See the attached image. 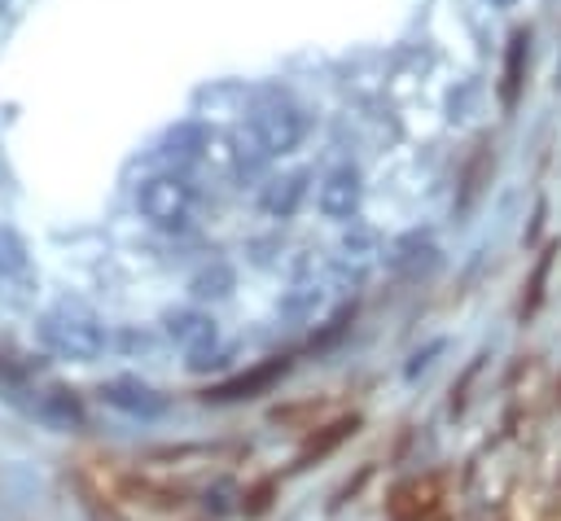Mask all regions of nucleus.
Segmentation results:
<instances>
[{"mask_svg":"<svg viewBox=\"0 0 561 521\" xmlns=\"http://www.w3.org/2000/svg\"><path fill=\"white\" fill-rule=\"evenodd\" d=\"M39 341L44 350H53L57 359H70V363H92L105 355L110 346V333L101 324V315L83 302H70L61 298L57 306H48L39 315Z\"/></svg>","mask_w":561,"mask_h":521,"instance_id":"obj_1","label":"nucleus"},{"mask_svg":"<svg viewBox=\"0 0 561 521\" xmlns=\"http://www.w3.org/2000/svg\"><path fill=\"white\" fill-rule=\"evenodd\" d=\"M136 210L145 215V223H153L158 232H184L193 223L197 210V193L184 175L175 171H158L136 188Z\"/></svg>","mask_w":561,"mask_h":521,"instance_id":"obj_2","label":"nucleus"},{"mask_svg":"<svg viewBox=\"0 0 561 521\" xmlns=\"http://www.w3.org/2000/svg\"><path fill=\"white\" fill-rule=\"evenodd\" d=\"M162 333H167L171 346H180V350L193 359V368L219 346V324H215V315L202 311V306H175V311H167V315H162Z\"/></svg>","mask_w":561,"mask_h":521,"instance_id":"obj_3","label":"nucleus"},{"mask_svg":"<svg viewBox=\"0 0 561 521\" xmlns=\"http://www.w3.org/2000/svg\"><path fill=\"white\" fill-rule=\"evenodd\" d=\"M250 131L259 136V144L267 149V158H276V153H289V149L302 144V136H307V118H302L298 105H289V101H272V105H263V109L254 114Z\"/></svg>","mask_w":561,"mask_h":521,"instance_id":"obj_4","label":"nucleus"},{"mask_svg":"<svg viewBox=\"0 0 561 521\" xmlns=\"http://www.w3.org/2000/svg\"><path fill=\"white\" fill-rule=\"evenodd\" d=\"M359 201H364V180H359V166H355V162H337L333 171L320 175V184H316V206H320L324 219L346 223V219L359 215Z\"/></svg>","mask_w":561,"mask_h":521,"instance_id":"obj_5","label":"nucleus"},{"mask_svg":"<svg viewBox=\"0 0 561 521\" xmlns=\"http://www.w3.org/2000/svg\"><path fill=\"white\" fill-rule=\"evenodd\" d=\"M377 254H381L377 232L364 228V223H351L346 236L337 241V254H333V263H329V276H333L342 289H355V285L368 276V267L377 263Z\"/></svg>","mask_w":561,"mask_h":521,"instance_id":"obj_6","label":"nucleus"},{"mask_svg":"<svg viewBox=\"0 0 561 521\" xmlns=\"http://www.w3.org/2000/svg\"><path fill=\"white\" fill-rule=\"evenodd\" d=\"M324 298H329V280L316 271L311 258H298L294 280H289V289L280 293V315L294 320V324H307V320H316V315L324 311Z\"/></svg>","mask_w":561,"mask_h":521,"instance_id":"obj_7","label":"nucleus"},{"mask_svg":"<svg viewBox=\"0 0 561 521\" xmlns=\"http://www.w3.org/2000/svg\"><path fill=\"white\" fill-rule=\"evenodd\" d=\"M101 398H105L114 412L131 416V420H158V416L167 412V398H162L149 381H140V377H114V381H105Z\"/></svg>","mask_w":561,"mask_h":521,"instance_id":"obj_8","label":"nucleus"},{"mask_svg":"<svg viewBox=\"0 0 561 521\" xmlns=\"http://www.w3.org/2000/svg\"><path fill=\"white\" fill-rule=\"evenodd\" d=\"M35 412L53 429H79L83 425V407H79V398L70 390H44L39 403H35Z\"/></svg>","mask_w":561,"mask_h":521,"instance_id":"obj_9","label":"nucleus"},{"mask_svg":"<svg viewBox=\"0 0 561 521\" xmlns=\"http://www.w3.org/2000/svg\"><path fill=\"white\" fill-rule=\"evenodd\" d=\"M526 53H530V35L517 31L513 44H508V57H504V88H500L504 109H513L517 96H522V83H526Z\"/></svg>","mask_w":561,"mask_h":521,"instance_id":"obj_10","label":"nucleus"},{"mask_svg":"<svg viewBox=\"0 0 561 521\" xmlns=\"http://www.w3.org/2000/svg\"><path fill=\"white\" fill-rule=\"evenodd\" d=\"M232 285H237V271H232L224 258L206 263V267H202V271H193V280H188V289H193V298H197V302H206V298H228V293H232Z\"/></svg>","mask_w":561,"mask_h":521,"instance_id":"obj_11","label":"nucleus"},{"mask_svg":"<svg viewBox=\"0 0 561 521\" xmlns=\"http://www.w3.org/2000/svg\"><path fill=\"white\" fill-rule=\"evenodd\" d=\"M302 197H307V175H285V180H272V184H267L263 206H267V215L289 219V215L298 210Z\"/></svg>","mask_w":561,"mask_h":521,"instance_id":"obj_12","label":"nucleus"},{"mask_svg":"<svg viewBox=\"0 0 561 521\" xmlns=\"http://www.w3.org/2000/svg\"><path fill=\"white\" fill-rule=\"evenodd\" d=\"M26 276H31L26 245L13 232H0V280H26Z\"/></svg>","mask_w":561,"mask_h":521,"instance_id":"obj_13","label":"nucleus"},{"mask_svg":"<svg viewBox=\"0 0 561 521\" xmlns=\"http://www.w3.org/2000/svg\"><path fill=\"white\" fill-rule=\"evenodd\" d=\"M202 149H210V136H206L202 127H193V123H184V127H175V131L167 136V153H171V158H180V162L197 158Z\"/></svg>","mask_w":561,"mask_h":521,"instance_id":"obj_14","label":"nucleus"},{"mask_svg":"<svg viewBox=\"0 0 561 521\" xmlns=\"http://www.w3.org/2000/svg\"><path fill=\"white\" fill-rule=\"evenodd\" d=\"M276 372H280V368H276V363H267V368H259L250 381H245V377H237V381L219 385V390H215V398H241V390H259V385H267Z\"/></svg>","mask_w":561,"mask_h":521,"instance_id":"obj_15","label":"nucleus"},{"mask_svg":"<svg viewBox=\"0 0 561 521\" xmlns=\"http://www.w3.org/2000/svg\"><path fill=\"white\" fill-rule=\"evenodd\" d=\"M491 4H495V9H513L517 0H491Z\"/></svg>","mask_w":561,"mask_h":521,"instance_id":"obj_16","label":"nucleus"}]
</instances>
